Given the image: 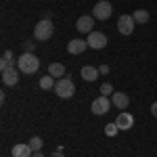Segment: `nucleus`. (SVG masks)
Wrapping results in <instances>:
<instances>
[{"instance_id": "1", "label": "nucleus", "mask_w": 157, "mask_h": 157, "mask_svg": "<svg viewBox=\"0 0 157 157\" xmlns=\"http://www.w3.org/2000/svg\"><path fill=\"white\" fill-rule=\"evenodd\" d=\"M38 67H40V59H38L34 52H23V55L17 59V69L21 73L32 75V73L38 71Z\"/></svg>"}, {"instance_id": "2", "label": "nucleus", "mask_w": 157, "mask_h": 157, "mask_svg": "<svg viewBox=\"0 0 157 157\" xmlns=\"http://www.w3.org/2000/svg\"><path fill=\"white\" fill-rule=\"evenodd\" d=\"M52 34H55V25H52V21H50V19H42V21H38V25L34 27V38H36V40H40V42L50 40V38H52Z\"/></svg>"}, {"instance_id": "3", "label": "nucleus", "mask_w": 157, "mask_h": 157, "mask_svg": "<svg viewBox=\"0 0 157 157\" xmlns=\"http://www.w3.org/2000/svg\"><path fill=\"white\" fill-rule=\"evenodd\" d=\"M55 94L61 98H71L75 94V86L69 78H59L57 84H55Z\"/></svg>"}, {"instance_id": "4", "label": "nucleus", "mask_w": 157, "mask_h": 157, "mask_svg": "<svg viewBox=\"0 0 157 157\" xmlns=\"http://www.w3.org/2000/svg\"><path fill=\"white\" fill-rule=\"evenodd\" d=\"M111 13H113V6H111V2L107 0H101L94 4V9H92V17L98 19V21H107L109 17H111Z\"/></svg>"}, {"instance_id": "5", "label": "nucleus", "mask_w": 157, "mask_h": 157, "mask_svg": "<svg viewBox=\"0 0 157 157\" xmlns=\"http://www.w3.org/2000/svg\"><path fill=\"white\" fill-rule=\"evenodd\" d=\"M86 42H88V48L101 50V48L107 46V36H105L103 32H90L88 38H86Z\"/></svg>"}, {"instance_id": "6", "label": "nucleus", "mask_w": 157, "mask_h": 157, "mask_svg": "<svg viewBox=\"0 0 157 157\" xmlns=\"http://www.w3.org/2000/svg\"><path fill=\"white\" fill-rule=\"evenodd\" d=\"M109 109H111V98L109 97H98L90 105V111L94 115H105V113H109Z\"/></svg>"}, {"instance_id": "7", "label": "nucleus", "mask_w": 157, "mask_h": 157, "mask_svg": "<svg viewBox=\"0 0 157 157\" xmlns=\"http://www.w3.org/2000/svg\"><path fill=\"white\" fill-rule=\"evenodd\" d=\"M134 25H136V21H134L132 15H121L117 19V29H120L121 36H130L134 32Z\"/></svg>"}, {"instance_id": "8", "label": "nucleus", "mask_w": 157, "mask_h": 157, "mask_svg": "<svg viewBox=\"0 0 157 157\" xmlns=\"http://www.w3.org/2000/svg\"><path fill=\"white\" fill-rule=\"evenodd\" d=\"M92 27H94V17H90V15L80 17V19H78V23H75V29H78V32H82V34H90V32H94Z\"/></svg>"}, {"instance_id": "9", "label": "nucleus", "mask_w": 157, "mask_h": 157, "mask_svg": "<svg viewBox=\"0 0 157 157\" xmlns=\"http://www.w3.org/2000/svg\"><path fill=\"white\" fill-rule=\"evenodd\" d=\"M86 48H88V42L86 40H71L67 44V52L69 55H82Z\"/></svg>"}, {"instance_id": "10", "label": "nucleus", "mask_w": 157, "mask_h": 157, "mask_svg": "<svg viewBox=\"0 0 157 157\" xmlns=\"http://www.w3.org/2000/svg\"><path fill=\"white\" fill-rule=\"evenodd\" d=\"M111 103L117 109H126L130 105V97H128L126 92H113V94H111Z\"/></svg>"}, {"instance_id": "11", "label": "nucleus", "mask_w": 157, "mask_h": 157, "mask_svg": "<svg viewBox=\"0 0 157 157\" xmlns=\"http://www.w3.org/2000/svg\"><path fill=\"white\" fill-rule=\"evenodd\" d=\"M2 82H4V86H15L19 82V69L11 67L6 71H2Z\"/></svg>"}, {"instance_id": "12", "label": "nucleus", "mask_w": 157, "mask_h": 157, "mask_svg": "<svg viewBox=\"0 0 157 157\" xmlns=\"http://www.w3.org/2000/svg\"><path fill=\"white\" fill-rule=\"evenodd\" d=\"M115 124H117L120 130H130V128L134 126V117L130 115V113H120L117 120H115Z\"/></svg>"}, {"instance_id": "13", "label": "nucleus", "mask_w": 157, "mask_h": 157, "mask_svg": "<svg viewBox=\"0 0 157 157\" xmlns=\"http://www.w3.org/2000/svg\"><path fill=\"white\" fill-rule=\"evenodd\" d=\"M80 73H82V80H86V82H94L98 75H101V71H98L97 67H92V65H84Z\"/></svg>"}, {"instance_id": "14", "label": "nucleus", "mask_w": 157, "mask_h": 157, "mask_svg": "<svg viewBox=\"0 0 157 157\" xmlns=\"http://www.w3.org/2000/svg\"><path fill=\"white\" fill-rule=\"evenodd\" d=\"M13 63H15L13 50H4V52H2V61H0V71H6V69H11Z\"/></svg>"}, {"instance_id": "15", "label": "nucleus", "mask_w": 157, "mask_h": 157, "mask_svg": "<svg viewBox=\"0 0 157 157\" xmlns=\"http://www.w3.org/2000/svg\"><path fill=\"white\" fill-rule=\"evenodd\" d=\"M11 153H13V157H29L34 151H32V147H29V145H23V143H21V145L13 147Z\"/></svg>"}, {"instance_id": "16", "label": "nucleus", "mask_w": 157, "mask_h": 157, "mask_svg": "<svg viewBox=\"0 0 157 157\" xmlns=\"http://www.w3.org/2000/svg\"><path fill=\"white\" fill-rule=\"evenodd\" d=\"M48 73L52 78H63V75H65V65H63V63H50Z\"/></svg>"}, {"instance_id": "17", "label": "nucleus", "mask_w": 157, "mask_h": 157, "mask_svg": "<svg viewBox=\"0 0 157 157\" xmlns=\"http://www.w3.org/2000/svg\"><path fill=\"white\" fill-rule=\"evenodd\" d=\"M55 80H57V78H52L50 73H48V75H44V78L40 80V88H42V90H55V84H57Z\"/></svg>"}, {"instance_id": "18", "label": "nucleus", "mask_w": 157, "mask_h": 157, "mask_svg": "<svg viewBox=\"0 0 157 157\" xmlns=\"http://www.w3.org/2000/svg\"><path fill=\"white\" fill-rule=\"evenodd\" d=\"M132 17H134V21H136V23H147V21H149V13H147L145 9H138V11H134V13H132Z\"/></svg>"}, {"instance_id": "19", "label": "nucleus", "mask_w": 157, "mask_h": 157, "mask_svg": "<svg viewBox=\"0 0 157 157\" xmlns=\"http://www.w3.org/2000/svg\"><path fill=\"white\" fill-rule=\"evenodd\" d=\"M117 132H120V128H117V124H115V121L105 126V134H107V136H115Z\"/></svg>"}, {"instance_id": "20", "label": "nucleus", "mask_w": 157, "mask_h": 157, "mask_svg": "<svg viewBox=\"0 0 157 157\" xmlns=\"http://www.w3.org/2000/svg\"><path fill=\"white\" fill-rule=\"evenodd\" d=\"M29 147H32V151H34V153L40 151V147H42V138H40V136H34V138L29 140Z\"/></svg>"}, {"instance_id": "21", "label": "nucleus", "mask_w": 157, "mask_h": 157, "mask_svg": "<svg viewBox=\"0 0 157 157\" xmlns=\"http://www.w3.org/2000/svg\"><path fill=\"white\" fill-rule=\"evenodd\" d=\"M101 94H103V97H111V94H113V86L109 84V82H105V84L101 86Z\"/></svg>"}, {"instance_id": "22", "label": "nucleus", "mask_w": 157, "mask_h": 157, "mask_svg": "<svg viewBox=\"0 0 157 157\" xmlns=\"http://www.w3.org/2000/svg\"><path fill=\"white\" fill-rule=\"evenodd\" d=\"M21 46H23V50H25V52H32V50L36 48V46H34V42H23Z\"/></svg>"}, {"instance_id": "23", "label": "nucleus", "mask_w": 157, "mask_h": 157, "mask_svg": "<svg viewBox=\"0 0 157 157\" xmlns=\"http://www.w3.org/2000/svg\"><path fill=\"white\" fill-rule=\"evenodd\" d=\"M98 71H101V75L109 73V65H101V67H98Z\"/></svg>"}, {"instance_id": "24", "label": "nucleus", "mask_w": 157, "mask_h": 157, "mask_svg": "<svg viewBox=\"0 0 157 157\" xmlns=\"http://www.w3.org/2000/svg\"><path fill=\"white\" fill-rule=\"evenodd\" d=\"M151 113H153V117H157V101L151 105Z\"/></svg>"}, {"instance_id": "25", "label": "nucleus", "mask_w": 157, "mask_h": 157, "mask_svg": "<svg viewBox=\"0 0 157 157\" xmlns=\"http://www.w3.org/2000/svg\"><path fill=\"white\" fill-rule=\"evenodd\" d=\"M52 157H63V155H61V151H55V153H52Z\"/></svg>"}, {"instance_id": "26", "label": "nucleus", "mask_w": 157, "mask_h": 157, "mask_svg": "<svg viewBox=\"0 0 157 157\" xmlns=\"http://www.w3.org/2000/svg\"><path fill=\"white\" fill-rule=\"evenodd\" d=\"M32 157H44V155H42L40 151H36V153H34V155H32Z\"/></svg>"}]
</instances>
